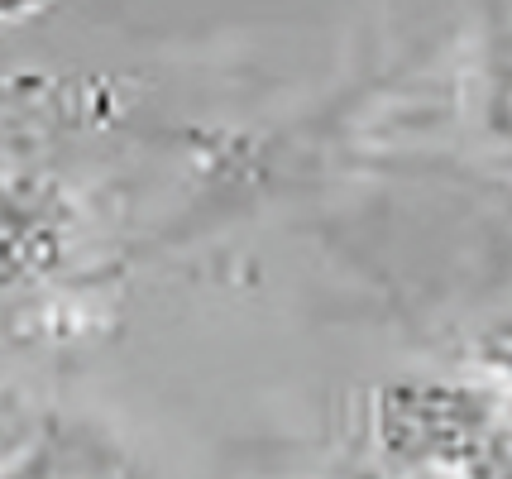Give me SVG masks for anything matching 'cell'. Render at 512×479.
<instances>
[{
    "label": "cell",
    "mask_w": 512,
    "mask_h": 479,
    "mask_svg": "<svg viewBox=\"0 0 512 479\" xmlns=\"http://www.w3.org/2000/svg\"><path fill=\"white\" fill-rule=\"evenodd\" d=\"M379 441L388 456L417 465L479 460L489 441L484 398L465 388H388L379 403Z\"/></svg>",
    "instance_id": "cell-1"
},
{
    "label": "cell",
    "mask_w": 512,
    "mask_h": 479,
    "mask_svg": "<svg viewBox=\"0 0 512 479\" xmlns=\"http://www.w3.org/2000/svg\"><path fill=\"white\" fill-rule=\"evenodd\" d=\"M58 254H63V206L34 187L0 192V283L39 274L58 264Z\"/></svg>",
    "instance_id": "cell-2"
},
{
    "label": "cell",
    "mask_w": 512,
    "mask_h": 479,
    "mask_svg": "<svg viewBox=\"0 0 512 479\" xmlns=\"http://www.w3.org/2000/svg\"><path fill=\"white\" fill-rule=\"evenodd\" d=\"M0 479H44V460H39V456L24 460V465H15L10 475H0Z\"/></svg>",
    "instance_id": "cell-3"
},
{
    "label": "cell",
    "mask_w": 512,
    "mask_h": 479,
    "mask_svg": "<svg viewBox=\"0 0 512 479\" xmlns=\"http://www.w3.org/2000/svg\"><path fill=\"white\" fill-rule=\"evenodd\" d=\"M24 5H29V0H0V20H5V15H15V10H24Z\"/></svg>",
    "instance_id": "cell-4"
}]
</instances>
